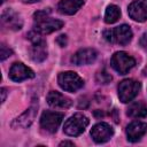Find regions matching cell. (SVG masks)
I'll return each mask as SVG.
<instances>
[{"label": "cell", "instance_id": "1", "mask_svg": "<svg viewBox=\"0 0 147 147\" xmlns=\"http://www.w3.org/2000/svg\"><path fill=\"white\" fill-rule=\"evenodd\" d=\"M34 31L40 34H48L60 30L63 26V22L49 17V10H39L33 14Z\"/></svg>", "mask_w": 147, "mask_h": 147}, {"label": "cell", "instance_id": "2", "mask_svg": "<svg viewBox=\"0 0 147 147\" xmlns=\"http://www.w3.org/2000/svg\"><path fill=\"white\" fill-rule=\"evenodd\" d=\"M103 37L109 42L118 44L121 46H125L131 41V39L133 37V33H132V30L129 25L122 24L119 26H116L114 29L105 31Z\"/></svg>", "mask_w": 147, "mask_h": 147}, {"label": "cell", "instance_id": "3", "mask_svg": "<svg viewBox=\"0 0 147 147\" xmlns=\"http://www.w3.org/2000/svg\"><path fill=\"white\" fill-rule=\"evenodd\" d=\"M88 118L80 113L75 114L74 116H71L69 119L65 121L64 126H63V131L65 134L70 136V137H77L80 136L85 129L88 125Z\"/></svg>", "mask_w": 147, "mask_h": 147}, {"label": "cell", "instance_id": "4", "mask_svg": "<svg viewBox=\"0 0 147 147\" xmlns=\"http://www.w3.org/2000/svg\"><path fill=\"white\" fill-rule=\"evenodd\" d=\"M57 83L60 87L67 92H76L84 85L83 78L74 71L60 72L57 77Z\"/></svg>", "mask_w": 147, "mask_h": 147}, {"label": "cell", "instance_id": "5", "mask_svg": "<svg viewBox=\"0 0 147 147\" xmlns=\"http://www.w3.org/2000/svg\"><path fill=\"white\" fill-rule=\"evenodd\" d=\"M140 83L134 79H124L118 84V98L123 103L132 101L140 91Z\"/></svg>", "mask_w": 147, "mask_h": 147}, {"label": "cell", "instance_id": "6", "mask_svg": "<svg viewBox=\"0 0 147 147\" xmlns=\"http://www.w3.org/2000/svg\"><path fill=\"white\" fill-rule=\"evenodd\" d=\"M110 64L119 75H125L136 65V60L127 53L121 51L114 53L110 60Z\"/></svg>", "mask_w": 147, "mask_h": 147}, {"label": "cell", "instance_id": "7", "mask_svg": "<svg viewBox=\"0 0 147 147\" xmlns=\"http://www.w3.org/2000/svg\"><path fill=\"white\" fill-rule=\"evenodd\" d=\"M63 117H64V115L62 113L46 110L42 113V115L40 117V126L46 132L54 133L57 131Z\"/></svg>", "mask_w": 147, "mask_h": 147}, {"label": "cell", "instance_id": "8", "mask_svg": "<svg viewBox=\"0 0 147 147\" xmlns=\"http://www.w3.org/2000/svg\"><path fill=\"white\" fill-rule=\"evenodd\" d=\"M1 25L5 29L17 31L23 26V21L17 13L8 8V9H5L1 14Z\"/></svg>", "mask_w": 147, "mask_h": 147}, {"label": "cell", "instance_id": "9", "mask_svg": "<svg viewBox=\"0 0 147 147\" xmlns=\"http://www.w3.org/2000/svg\"><path fill=\"white\" fill-rule=\"evenodd\" d=\"M114 134V129L107 124V123H98L96 125H94L91 130V136L92 139L96 142V144H103L107 142Z\"/></svg>", "mask_w": 147, "mask_h": 147}, {"label": "cell", "instance_id": "10", "mask_svg": "<svg viewBox=\"0 0 147 147\" xmlns=\"http://www.w3.org/2000/svg\"><path fill=\"white\" fill-rule=\"evenodd\" d=\"M129 16L137 22H145L147 20V0H134L129 5Z\"/></svg>", "mask_w": 147, "mask_h": 147}, {"label": "cell", "instance_id": "11", "mask_svg": "<svg viewBox=\"0 0 147 147\" xmlns=\"http://www.w3.org/2000/svg\"><path fill=\"white\" fill-rule=\"evenodd\" d=\"M9 77L11 80L14 82H23L25 79L29 78H33L34 77V72L28 68L26 65H24L21 62H15L10 69H9Z\"/></svg>", "mask_w": 147, "mask_h": 147}, {"label": "cell", "instance_id": "12", "mask_svg": "<svg viewBox=\"0 0 147 147\" xmlns=\"http://www.w3.org/2000/svg\"><path fill=\"white\" fill-rule=\"evenodd\" d=\"M98 57V53L93 48H82L71 56V62L75 65H85L93 63Z\"/></svg>", "mask_w": 147, "mask_h": 147}, {"label": "cell", "instance_id": "13", "mask_svg": "<svg viewBox=\"0 0 147 147\" xmlns=\"http://www.w3.org/2000/svg\"><path fill=\"white\" fill-rule=\"evenodd\" d=\"M37 115V106H31L29 109H26L22 115H20L17 118H15L11 123L13 129H25L30 126Z\"/></svg>", "mask_w": 147, "mask_h": 147}, {"label": "cell", "instance_id": "14", "mask_svg": "<svg viewBox=\"0 0 147 147\" xmlns=\"http://www.w3.org/2000/svg\"><path fill=\"white\" fill-rule=\"evenodd\" d=\"M147 132V124L144 122H132L126 127V137L131 142L139 141Z\"/></svg>", "mask_w": 147, "mask_h": 147}, {"label": "cell", "instance_id": "15", "mask_svg": "<svg viewBox=\"0 0 147 147\" xmlns=\"http://www.w3.org/2000/svg\"><path fill=\"white\" fill-rule=\"evenodd\" d=\"M47 103L53 107V108H62V109H67L72 105L71 99H69L68 96L61 94L60 92L56 91H51L48 92L47 96H46Z\"/></svg>", "mask_w": 147, "mask_h": 147}, {"label": "cell", "instance_id": "16", "mask_svg": "<svg viewBox=\"0 0 147 147\" xmlns=\"http://www.w3.org/2000/svg\"><path fill=\"white\" fill-rule=\"evenodd\" d=\"M83 5L84 0H61L57 5V10L63 15H74Z\"/></svg>", "mask_w": 147, "mask_h": 147}, {"label": "cell", "instance_id": "17", "mask_svg": "<svg viewBox=\"0 0 147 147\" xmlns=\"http://www.w3.org/2000/svg\"><path fill=\"white\" fill-rule=\"evenodd\" d=\"M30 53H31V57L34 62H42L47 57V49H46L45 40L40 41V42L32 44Z\"/></svg>", "mask_w": 147, "mask_h": 147}, {"label": "cell", "instance_id": "18", "mask_svg": "<svg viewBox=\"0 0 147 147\" xmlns=\"http://www.w3.org/2000/svg\"><path fill=\"white\" fill-rule=\"evenodd\" d=\"M126 114L132 118H144L147 116V106L141 101L133 102L127 108Z\"/></svg>", "mask_w": 147, "mask_h": 147}, {"label": "cell", "instance_id": "19", "mask_svg": "<svg viewBox=\"0 0 147 147\" xmlns=\"http://www.w3.org/2000/svg\"><path fill=\"white\" fill-rule=\"evenodd\" d=\"M121 16V10L116 5H109L105 13V22L107 24H113L117 22Z\"/></svg>", "mask_w": 147, "mask_h": 147}, {"label": "cell", "instance_id": "20", "mask_svg": "<svg viewBox=\"0 0 147 147\" xmlns=\"http://www.w3.org/2000/svg\"><path fill=\"white\" fill-rule=\"evenodd\" d=\"M95 79H96V82L99 84H108V83H110V80L113 79V77H111V75L107 70L103 69V70H101V71H99L96 74Z\"/></svg>", "mask_w": 147, "mask_h": 147}, {"label": "cell", "instance_id": "21", "mask_svg": "<svg viewBox=\"0 0 147 147\" xmlns=\"http://www.w3.org/2000/svg\"><path fill=\"white\" fill-rule=\"evenodd\" d=\"M13 54V51L7 46V45H5L3 42L1 44V46H0V59H1V61H5L7 57H9L10 55Z\"/></svg>", "mask_w": 147, "mask_h": 147}, {"label": "cell", "instance_id": "22", "mask_svg": "<svg viewBox=\"0 0 147 147\" xmlns=\"http://www.w3.org/2000/svg\"><path fill=\"white\" fill-rule=\"evenodd\" d=\"M56 42L61 46V47H65L67 46V42H68V39H67V36L65 34H61L56 38Z\"/></svg>", "mask_w": 147, "mask_h": 147}, {"label": "cell", "instance_id": "23", "mask_svg": "<svg viewBox=\"0 0 147 147\" xmlns=\"http://www.w3.org/2000/svg\"><path fill=\"white\" fill-rule=\"evenodd\" d=\"M140 45H141V47L145 51H147V32L141 36V38H140Z\"/></svg>", "mask_w": 147, "mask_h": 147}, {"label": "cell", "instance_id": "24", "mask_svg": "<svg viewBox=\"0 0 147 147\" xmlns=\"http://www.w3.org/2000/svg\"><path fill=\"white\" fill-rule=\"evenodd\" d=\"M60 146H75V144L72 142V141H62L61 144H60Z\"/></svg>", "mask_w": 147, "mask_h": 147}, {"label": "cell", "instance_id": "25", "mask_svg": "<svg viewBox=\"0 0 147 147\" xmlns=\"http://www.w3.org/2000/svg\"><path fill=\"white\" fill-rule=\"evenodd\" d=\"M6 88H1V95H2V98H1V102H5V99H6Z\"/></svg>", "mask_w": 147, "mask_h": 147}, {"label": "cell", "instance_id": "26", "mask_svg": "<svg viewBox=\"0 0 147 147\" xmlns=\"http://www.w3.org/2000/svg\"><path fill=\"white\" fill-rule=\"evenodd\" d=\"M21 1L24 3H34V2H38L39 0H21Z\"/></svg>", "mask_w": 147, "mask_h": 147}, {"label": "cell", "instance_id": "27", "mask_svg": "<svg viewBox=\"0 0 147 147\" xmlns=\"http://www.w3.org/2000/svg\"><path fill=\"white\" fill-rule=\"evenodd\" d=\"M3 1H5V0H2V2H3Z\"/></svg>", "mask_w": 147, "mask_h": 147}]
</instances>
